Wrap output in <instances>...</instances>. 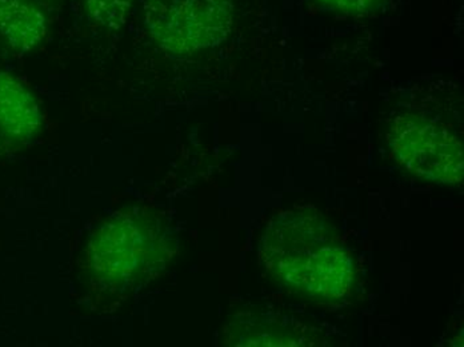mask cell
Listing matches in <instances>:
<instances>
[{"label": "cell", "instance_id": "obj_1", "mask_svg": "<svg viewBox=\"0 0 464 347\" xmlns=\"http://www.w3.org/2000/svg\"><path fill=\"white\" fill-rule=\"evenodd\" d=\"M260 261L283 289L315 302L350 294L356 267L338 231L311 208L279 214L260 242Z\"/></svg>", "mask_w": 464, "mask_h": 347}, {"label": "cell", "instance_id": "obj_2", "mask_svg": "<svg viewBox=\"0 0 464 347\" xmlns=\"http://www.w3.org/2000/svg\"><path fill=\"white\" fill-rule=\"evenodd\" d=\"M175 244L169 226L149 213H118L90 241L89 267L110 289H129L166 269Z\"/></svg>", "mask_w": 464, "mask_h": 347}, {"label": "cell", "instance_id": "obj_3", "mask_svg": "<svg viewBox=\"0 0 464 347\" xmlns=\"http://www.w3.org/2000/svg\"><path fill=\"white\" fill-rule=\"evenodd\" d=\"M144 8L150 33L174 53L218 46L231 31L232 0H147Z\"/></svg>", "mask_w": 464, "mask_h": 347}, {"label": "cell", "instance_id": "obj_4", "mask_svg": "<svg viewBox=\"0 0 464 347\" xmlns=\"http://www.w3.org/2000/svg\"><path fill=\"white\" fill-rule=\"evenodd\" d=\"M390 145L401 168L421 179L459 185L463 180V146L447 126L414 114L396 118Z\"/></svg>", "mask_w": 464, "mask_h": 347}, {"label": "cell", "instance_id": "obj_5", "mask_svg": "<svg viewBox=\"0 0 464 347\" xmlns=\"http://www.w3.org/2000/svg\"><path fill=\"white\" fill-rule=\"evenodd\" d=\"M39 127L41 112L33 95L15 79L0 74V142H24Z\"/></svg>", "mask_w": 464, "mask_h": 347}, {"label": "cell", "instance_id": "obj_6", "mask_svg": "<svg viewBox=\"0 0 464 347\" xmlns=\"http://www.w3.org/2000/svg\"><path fill=\"white\" fill-rule=\"evenodd\" d=\"M46 30V15L34 0H0V36L14 50L38 46Z\"/></svg>", "mask_w": 464, "mask_h": 347}, {"label": "cell", "instance_id": "obj_7", "mask_svg": "<svg viewBox=\"0 0 464 347\" xmlns=\"http://www.w3.org/2000/svg\"><path fill=\"white\" fill-rule=\"evenodd\" d=\"M246 321V320H245ZM237 330L242 337L234 345L239 346H308L319 345V338L307 326L293 321L263 320Z\"/></svg>", "mask_w": 464, "mask_h": 347}, {"label": "cell", "instance_id": "obj_8", "mask_svg": "<svg viewBox=\"0 0 464 347\" xmlns=\"http://www.w3.org/2000/svg\"><path fill=\"white\" fill-rule=\"evenodd\" d=\"M132 0H86L87 11L96 24L116 28L124 24Z\"/></svg>", "mask_w": 464, "mask_h": 347}, {"label": "cell", "instance_id": "obj_9", "mask_svg": "<svg viewBox=\"0 0 464 347\" xmlns=\"http://www.w3.org/2000/svg\"><path fill=\"white\" fill-rule=\"evenodd\" d=\"M319 2L324 3L327 7L335 8L343 13L361 15V14L373 10L379 0H319Z\"/></svg>", "mask_w": 464, "mask_h": 347}]
</instances>
